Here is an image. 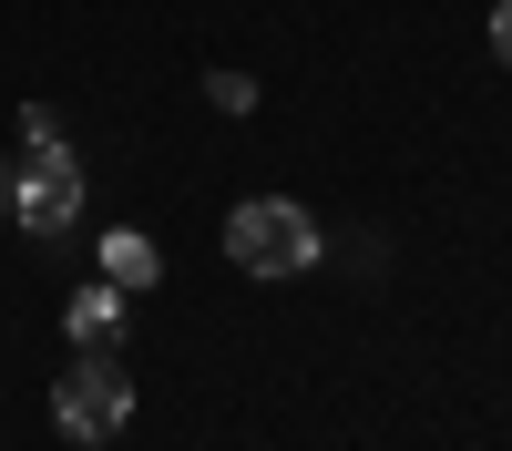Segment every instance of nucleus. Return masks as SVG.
Wrapping results in <instances>:
<instances>
[{
	"instance_id": "1",
	"label": "nucleus",
	"mask_w": 512,
	"mask_h": 451,
	"mask_svg": "<svg viewBox=\"0 0 512 451\" xmlns=\"http://www.w3.org/2000/svg\"><path fill=\"white\" fill-rule=\"evenodd\" d=\"M226 257L246 277H308L318 267V226H308V205H287V195H246L236 216H226Z\"/></svg>"
},
{
	"instance_id": "2",
	"label": "nucleus",
	"mask_w": 512,
	"mask_h": 451,
	"mask_svg": "<svg viewBox=\"0 0 512 451\" xmlns=\"http://www.w3.org/2000/svg\"><path fill=\"white\" fill-rule=\"evenodd\" d=\"M52 421H62V441H113L134 421V369H123V349H82L62 369L52 380Z\"/></svg>"
},
{
	"instance_id": "3",
	"label": "nucleus",
	"mask_w": 512,
	"mask_h": 451,
	"mask_svg": "<svg viewBox=\"0 0 512 451\" xmlns=\"http://www.w3.org/2000/svg\"><path fill=\"white\" fill-rule=\"evenodd\" d=\"M82 216V154L62 144V134H41L21 164H11V226L21 236H62Z\"/></svg>"
},
{
	"instance_id": "4",
	"label": "nucleus",
	"mask_w": 512,
	"mask_h": 451,
	"mask_svg": "<svg viewBox=\"0 0 512 451\" xmlns=\"http://www.w3.org/2000/svg\"><path fill=\"white\" fill-rule=\"evenodd\" d=\"M62 328L82 349H123V287L113 277H93V287H72V308H62Z\"/></svg>"
},
{
	"instance_id": "5",
	"label": "nucleus",
	"mask_w": 512,
	"mask_h": 451,
	"mask_svg": "<svg viewBox=\"0 0 512 451\" xmlns=\"http://www.w3.org/2000/svg\"><path fill=\"white\" fill-rule=\"evenodd\" d=\"M103 277L123 287V298H134V287H154V277H164L154 236H144V226H113V236H103Z\"/></svg>"
},
{
	"instance_id": "6",
	"label": "nucleus",
	"mask_w": 512,
	"mask_h": 451,
	"mask_svg": "<svg viewBox=\"0 0 512 451\" xmlns=\"http://www.w3.org/2000/svg\"><path fill=\"white\" fill-rule=\"evenodd\" d=\"M205 103L216 113H256V72H205Z\"/></svg>"
},
{
	"instance_id": "7",
	"label": "nucleus",
	"mask_w": 512,
	"mask_h": 451,
	"mask_svg": "<svg viewBox=\"0 0 512 451\" xmlns=\"http://www.w3.org/2000/svg\"><path fill=\"white\" fill-rule=\"evenodd\" d=\"M492 52H502V72H512V0L492 11Z\"/></svg>"
},
{
	"instance_id": "8",
	"label": "nucleus",
	"mask_w": 512,
	"mask_h": 451,
	"mask_svg": "<svg viewBox=\"0 0 512 451\" xmlns=\"http://www.w3.org/2000/svg\"><path fill=\"white\" fill-rule=\"evenodd\" d=\"M0 216H11V164H0Z\"/></svg>"
}]
</instances>
